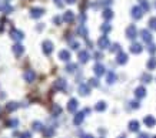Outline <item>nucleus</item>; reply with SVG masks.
I'll list each match as a JSON object with an SVG mask.
<instances>
[{"instance_id":"f257e3e1","label":"nucleus","mask_w":156,"mask_h":138,"mask_svg":"<svg viewBox=\"0 0 156 138\" xmlns=\"http://www.w3.org/2000/svg\"><path fill=\"white\" fill-rule=\"evenodd\" d=\"M98 46H99V48L104 50V48L110 47V41H109V39H107L106 36H102V37L98 40Z\"/></svg>"},{"instance_id":"f03ea898","label":"nucleus","mask_w":156,"mask_h":138,"mask_svg":"<svg viewBox=\"0 0 156 138\" xmlns=\"http://www.w3.org/2000/svg\"><path fill=\"white\" fill-rule=\"evenodd\" d=\"M23 79H25V81H27V83H33V81L36 80V73L33 71V70H26L25 74H23Z\"/></svg>"},{"instance_id":"7ed1b4c3","label":"nucleus","mask_w":156,"mask_h":138,"mask_svg":"<svg viewBox=\"0 0 156 138\" xmlns=\"http://www.w3.org/2000/svg\"><path fill=\"white\" fill-rule=\"evenodd\" d=\"M53 51V43L50 40H46L43 41V53H45L46 56H50Z\"/></svg>"},{"instance_id":"20e7f679","label":"nucleus","mask_w":156,"mask_h":138,"mask_svg":"<svg viewBox=\"0 0 156 138\" xmlns=\"http://www.w3.org/2000/svg\"><path fill=\"white\" fill-rule=\"evenodd\" d=\"M136 36H137L136 27L133 26V24H130V26L126 29V37H128V39H130V40H133Z\"/></svg>"},{"instance_id":"39448f33","label":"nucleus","mask_w":156,"mask_h":138,"mask_svg":"<svg viewBox=\"0 0 156 138\" xmlns=\"http://www.w3.org/2000/svg\"><path fill=\"white\" fill-rule=\"evenodd\" d=\"M142 16H143V9L142 7H139V6H135V7H132V17L133 19H142Z\"/></svg>"},{"instance_id":"423d86ee","label":"nucleus","mask_w":156,"mask_h":138,"mask_svg":"<svg viewBox=\"0 0 156 138\" xmlns=\"http://www.w3.org/2000/svg\"><path fill=\"white\" fill-rule=\"evenodd\" d=\"M43 13H45V9H42V7H34V9L30 10V16H32L33 19H39V17H42Z\"/></svg>"},{"instance_id":"0eeeda50","label":"nucleus","mask_w":156,"mask_h":138,"mask_svg":"<svg viewBox=\"0 0 156 138\" xmlns=\"http://www.w3.org/2000/svg\"><path fill=\"white\" fill-rule=\"evenodd\" d=\"M85 111H82V112H78L76 115H75V118H73V124L75 125H80L82 123H83V120H85Z\"/></svg>"},{"instance_id":"6e6552de","label":"nucleus","mask_w":156,"mask_h":138,"mask_svg":"<svg viewBox=\"0 0 156 138\" xmlns=\"http://www.w3.org/2000/svg\"><path fill=\"white\" fill-rule=\"evenodd\" d=\"M12 50H13V53H14V56H16V57H20V56L23 54V51H25V47L22 46L20 43H17V44H14V46H13Z\"/></svg>"},{"instance_id":"1a4fd4ad","label":"nucleus","mask_w":156,"mask_h":138,"mask_svg":"<svg viewBox=\"0 0 156 138\" xmlns=\"http://www.w3.org/2000/svg\"><path fill=\"white\" fill-rule=\"evenodd\" d=\"M116 61H117V64H126L128 63V54L119 51V54H117V57H116Z\"/></svg>"},{"instance_id":"9d476101","label":"nucleus","mask_w":156,"mask_h":138,"mask_svg":"<svg viewBox=\"0 0 156 138\" xmlns=\"http://www.w3.org/2000/svg\"><path fill=\"white\" fill-rule=\"evenodd\" d=\"M67 110L70 112H75L78 110V100L76 98H72L69 103H67Z\"/></svg>"},{"instance_id":"9b49d317","label":"nucleus","mask_w":156,"mask_h":138,"mask_svg":"<svg viewBox=\"0 0 156 138\" xmlns=\"http://www.w3.org/2000/svg\"><path fill=\"white\" fill-rule=\"evenodd\" d=\"M10 34H12V39L16 40V41H20V40H23V37H25V34L22 33V32H19V30H12Z\"/></svg>"},{"instance_id":"f8f14e48","label":"nucleus","mask_w":156,"mask_h":138,"mask_svg":"<svg viewBox=\"0 0 156 138\" xmlns=\"http://www.w3.org/2000/svg\"><path fill=\"white\" fill-rule=\"evenodd\" d=\"M89 92H90V88L87 84H80L79 86V94L80 95H89Z\"/></svg>"},{"instance_id":"ddd939ff","label":"nucleus","mask_w":156,"mask_h":138,"mask_svg":"<svg viewBox=\"0 0 156 138\" xmlns=\"http://www.w3.org/2000/svg\"><path fill=\"white\" fill-rule=\"evenodd\" d=\"M59 59L63 60V61H69L70 60V53L67 50H60L59 51Z\"/></svg>"},{"instance_id":"4468645a","label":"nucleus","mask_w":156,"mask_h":138,"mask_svg":"<svg viewBox=\"0 0 156 138\" xmlns=\"http://www.w3.org/2000/svg\"><path fill=\"white\" fill-rule=\"evenodd\" d=\"M140 37H142V40L146 41V43H150V41H152V34H150L148 30H142V32H140Z\"/></svg>"},{"instance_id":"2eb2a0df","label":"nucleus","mask_w":156,"mask_h":138,"mask_svg":"<svg viewBox=\"0 0 156 138\" xmlns=\"http://www.w3.org/2000/svg\"><path fill=\"white\" fill-rule=\"evenodd\" d=\"M142 44H139V43H133L132 46H130V51L133 53V54H139V53H142Z\"/></svg>"},{"instance_id":"dca6fc26","label":"nucleus","mask_w":156,"mask_h":138,"mask_svg":"<svg viewBox=\"0 0 156 138\" xmlns=\"http://www.w3.org/2000/svg\"><path fill=\"white\" fill-rule=\"evenodd\" d=\"M93 71H95V74H96L98 77H100V76L104 74V67L102 66V64H96V66L93 67Z\"/></svg>"},{"instance_id":"f3484780","label":"nucleus","mask_w":156,"mask_h":138,"mask_svg":"<svg viewBox=\"0 0 156 138\" xmlns=\"http://www.w3.org/2000/svg\"><path fill=\"white\" fill-rule=\"evenodd\" d=\"M63 20H65L66 23H72L73 20H75V14H73V12H65V14H63Z\"/></svg>"},{"instance_id":"a211bd4d","label":"nucleus","mask_w":156,"mask_h":138,"mask_svg":"<svg viewBox=\"0 0 156 138\" xmlns=\"http://www.w3.org/2000/svg\"><path fill=\"white\" fill-rule=\"evenodd\" d=\"M116 74L113 71H109L107 74H106V81H107V84H113L115 81H116Z\"/></svg>"},{"instance_id":"6ab92c4d","label":"nucleus","mask_w":156,"mask_h":138,"mask_svg":"<svg viewBox=\"0 0 156 138\" xmlns=\"http://www.w3.org/2000/svg\"><path fill=\"white\" fill-rule=\"evenodd\" d=\"M54 87L57 88V90H65L66 88V81L63 79H59L54 81Z\"/></svg>"},{"instance_id":"aec40b11","label":"nucleus","mask_w":156,"mask_h":138,"mask_svg":"<svg viewBox=\"0 0 156 138\" xmlns=\"http://www.w3.org/2000/svg\"><path fill=\"white\" fill-rule=\"evenodd\" d=\"M87 60H89V53L85 51V50L79 53V61L80 63H87Z\"/></svg>"},{"instance_id":"412c9836","label":"nucleus","mask_w":156,"mask_h":138,"mask_svg":"<svg viewBox=\"0 0 156 138\" xmlns=\"http://www.w3.org/2000/svg\"><path fill=\"white\" fill-rule=\"evenodd\" d=\"M135 95H136L137 98H143V97L146 95V90H145V87H137L136 91H135Z\"/></svg>"},{"instance_id":"4be33fe9","label":"nucleus","mask_w":156,"mask_h":138,"mask_svg":"<svg viewBox=\"0 0 156 138\" xmlns=\"http://www.w3.org/2000/svg\"><path fill=\"white\" fill-rule=\"evenodd\" d=\"M62 114V107L57 104H54L52 105V115L53 117H57V115H60Z\"/></svg>"},{"instance_id":"5701e85b","label":"nucleus","mask_w":156,"mask_h":138,"mask_svg":"<svg viewBox=\"0 0 156 138\" xmlns=\"http://www.w3.org/2000/svg\"><path fill=\"white\" fill-rule=\"evenodd\" d=\"M145 124L148 125V127H153V125L156 124V120H155V117H152V115H148V117H145Z\"/></svg>"},{"instance_id":"b1692460","label":"nucleus","mask_w":156,"mask_h":138,"mask_svg":"<svg viewBox=\"0 0 156 138\" xmlns=\"http://www.w3.org/2000/svg\"><path fill=\"white\" fill-rule=\"evenodd\" d=\"M129 130L133 132L139 131V121H136V120H133V121H130L129 123Z\"/></svg>"},{"instance_id":"393cba45","label":"nucleus","mask_w":156,"mask_h":138,"mask_svg":"<svg viewBox=\"0 0 156 138\" xmlns=\"http://www.w3.org/2000/svg\"><path fill=\"white\" fill-rule=\"evenodd\" d=\"M17 108H19V104L17 103H13V101L12 103H7V105H6L7 111H16Z\"/></svg>"},{"instance_id":"a878e982","label":"nucleus","mask_w":156,"mask_h":138,"mask_svg":"<svg viewBox=\"0 0 156 138\" xmlns=\"http://www.w3.org/2000/svg\"><path fill=\"white\" fill-rule=\"evenodd\" d=\"M0 10H1L3 13H12V12H13V7L9 6L7 3H4V4H1V6H0Z\"/></svg>"},{"instance_id":"bb28decb","label":"nucleus","mask_w":156,"mask_h":138,"mask_svg":"<svg viewBox=\"0 0 156 138\" xmlns=\"http://www.w3.org/2000/svg\"><path fill=\"white\" fill-rule=\"evenodd\" d=\"M95 110L96 111H104L106 110V103L104 101H99L98 104L95 105Z\"/></svg>"},{"instance_id":"cd10ccee","label":"nucleus","mask_w":156,"mask_h":138,"mask_svg":"<svg viewBox=\"0 0 156 138\" xmlns=\"http://www.w3.org/2000/svg\"><path fill=\"white\" fill-rule=\"evenodd\" d=\"M43 134H45V137H46V138H52L53 135H54V130L49 127V128H46V130H43Z\"/></svg>"},{"instance_id":"c85d7f7f","label":"nucleus","mask_w":156,"mask_h":138,"mask_svg":"<svg viewBox=\"0 0 156 138\" xmlns=\"http://www.w3.org/2000/svg\"><path fill=\"white\" fill-rule=\"evenodd\" d=\"M103 17L106 20H110L112 17H113V12H112L110 9H104L103 10Z\"/></svg>"},{"instance_id":"c756f323","label":"nucleus","mask_w":156,"mask_h":138,"mask_svg":"<svg viewBox=\"0 0 156 138\" xmlns=\"http://www.w3.org/2000/svg\"><path fill=\"white\" fill-rule=\"evenodd\" d=\"M33 130L34 131H43V124L39 123V121H34L33 123Z\"/></svg>"},{"instance_id":"7c9ffc66","label":"nucleus","mask_w":156,"mask_h":138,"mask_svg":"<svg viewBox=\"0 0 156 138\" xmlns=\"http://www.w3.org/2000/svg\"><path fill=\"white\" fill-rule=\"evenodd\" d=\"M148 68H149V70H155L156 68V59L155 57H152V59L148 61Z\"/></svg>"},{"instance_id":"2f4dec72","label":"nucleus","mask_w":156,"mask_h":138,"mask_svg":"<svg viewBox=\"0 0 156 138\" xmlns=\"http://www.w3.org/2000/svg\"><path fill=\"white\" fill-rule=\"evenodd\" d=\"M79 34L82 36V37H85V39H87V30H86V27L85 26H80L79 27Z\"/></svg>"},{"instance_id":"473e14b6","label":"nucleus","mask_w":156,"mask_h":138,"mask_svg":"<svg viewBox=\"0 0 156 138\" xmlns=\"http://www.w3.org/2000/svg\"><path fill=\"white\" fill-rule=\"evenodd\" d=\"M142 81L143 83H150V81H152V76L148 74V73H143L142 74Z\"/></svg>"},{"instance_id":"72a5a7b5","label":"nucleus","mask_w":156,"mask_h":138,"mask_svg":"<svg viewBox=\"0 0 156 138\" xmlns=\"http://www.w3.org/2000/svg\"><path fill=\"white\" fill-rule=\"evenodd\" d=\"M139 3H140V7L143 9V12H148L149 10V4H148L146 0H139Z\"/></svg>"},{"instance_id":"f704fd0d","label":"nucleus","mask_w":156,"mask_h":138,"mask_svg":"<svg viewBox=\"0 0 156 138\" xmlns=\"http://www.w3.org/2000/svg\"><path fill=\"white\" fill-rule=\"evenodd\" d=\"M149 27L152 29V30H155L156 32V17H152V19L149 20Z\"/></svg>"},{"instance_id":"c9c22d12","label":"nucleus","mask_w":156,"mask_h":138,"mask_svg":"<svg viewBox=\"0 0 156 138\" xmlns=\"http://www.w3.org/2000/svg\"><path fill=\"white\" fill-rule=\"evenodd\" d=\"M76 68H78L76 64H67V67H66V70H67L69 73H75L76 71Z\"/></svg>"},{"instance_id":"e433bc0d","label":"nucleus","mask_w":156,"mask_h":138,"mask_svg":"<svg viewBox=\"0 0 156 138\" xmlns=\"http://www.w3.org/2000/svg\"><path fill=\"white\" fill-rule=\"evenodd\" d=\"M17 124H19V121H17V120H10V121L7 123V125H9V127H12V128L17 127Z\"/></svg>"},{"instance_id":"4c0bfd02","label":"nucleus","mask_w":156,"mask_h":138,"mask_svg":"<svg viewBox=\"0 0 156 138\" xmlns=\"http://www.w3.org/2000/svg\"><path fill=\"white\" fill-rule=\"evenodd\" d=\"M89 81H90L89 84H90L92 87H98V86H99V80H98V79H90Z\"/></svg>"},{"instance_id":"58836bf2","label":"nucleus","mask_w":156,"mask_h":138,"mask_svg":"<svg viewBox=\"0 0 156 138\" xmlns=\"http://www.w3.org/2000/svg\"><path fill=\"white\" fill-rule=\"evenodd\" d=\"M102 32H103V33L110 32V26H109V24H103V26H102Z\"/></svg>"},{"instance_id":"ea45409f","label":"nucleus","mask_w":156,"mask_h":138,"mask_svg":"<svg viewBox=\"0 0 156 138\" xmlns=\"http://www.w3.org/2000/svg\"><path fill=\"white\" fill-rule=\"evenodd\" d=\"M20 138H32V135H30V132H22V134H19Z\"/></svg>"},{"instance_id":"a19ab883","label":"nucleus","mask_w":156,"mask_h":138,"mask_svg":"<svg viewBox=\"0 0 156 138\" xmlns=\"http://www.w3.org/2000/svg\"><path fill=\"white\" fill-rule=\"evenodd\" d=\"M110 50L112 51H120V46H119V44H113V46L110 47Z\"/></svg>"},{"instance_id":"79ce46f5","label":"nucleus","mask_w":156,"mask_h":138,"mask_svg":"<svg viewBox=\"0 0 156 138\" xmlns=\"http://www.w3.org/2000/svg\"><path fill=\"white\" fill-rule=\"evenodd\" d=\"M130 107H132V108H139L140 104H139L137 101H132V103H130Z\"/></svg>"},{"instance_id":"37998d69","label":"nucleus","mask_w":156,"mask_h":138,"mask_svg":"<svg viewBox=\"0 0 156 138\" xmlns=\"http://www.w3.org/2000/svg\"><path fill=\"white\" fill-rule=\"evenodd\" d=\"M70 46H72V48L76 50V48H79V43L78 41H70Z\"/></svg>"},{"instance_id":"c03bdc74","label":"nucleus","mask_w":156,"mask_h":138,"mask_svg":"<svg viewBox=\"0 0 156 138\" xmlns=\"http://www.w3.org/2000/svg\"><path fill=\"white\" fill-rule=\"evenodd\" d=\"M155 51H156V46H155V44H150V46H149V53L153 54Z\"/></svg>"},{"instance_id":"a18cd8bd","label":"nucleus","mask_w":156,"mask_h":138,"mask_svg":"<svg viewBox=\"0 0 156 138\" xmlns=\"http://www.w3.org/2000/svg\"><path fill=\"white\" fill-rule=\"evenodd\" d=\"M53 21H54L56 24H60V21H62V19H60V17H57V16H56V17L53 19Z\"/></svg>"},{"instance_id":"49530a36","label":"nucleus","mask_w":156,"mask_h":138,"mask_svg":"<svg viewBox=\"0 0 156 138\" xmlns=\"http://www.w3.org/2000/svg\"><path fill=\"white\" fill-rule=\"evenodd\" d=\"M54 1H56V4H57L59 7L63 6V0H54Z\"/></svg>"},{"instance_id":"de8ad7c7","label":"nucleus","mask_w":156,"mask_h":138,"mask_svg":"<svg viewBox=\"0 0 156 138\" xmlns=\"http://www.w3.org/2000/svg\"><path fill=\"white\" fill-rule=\"evenodd\" d=\"M137 138H149V135L148 134H145V132H142V134H139V137Z\"/></svg>"},{"instance_id":"09e8293b","label":"nucleus","mask_w":156,"mask_h":138,"mask_svg":"<svg viewBox=\"0 0 156 138\" xmlns=\"http://www.w3.org/2000/svg\"><path fill=\"white\" fill-rule=\"evenodd\" d=\"M82 138H93L90 135V134H83V135H82Z\"/></svg>"},{"instance_id":"8fccbe9b","label":"nucleus","mask_w":156,"mask_h":138,"mask_svg":"<svg viewBox=\"0 0 156 138\" xmlns=\"http://www.w3.org/2000/svg\"><path fill=\"white\" fill-rule=\"evenodd\" d=\"M66 3H69V4H73V3H76V0H66Z\"/></svg>"},{"instance_id":"3c124183","label":"nucleus","mask_w":156,"mask_h":138,"mask_svg":"<svg viewBox=\"0 0 156 138\" xmlns=\"http://www.w3.org/2000/svg\"><path fill=\"white\" fill-rule=\"evenodd\" d=\"M95 57H96V59H100V57H102V54H100V53H96V54H95Z\"/></svg>"},{"instance_id":"603ef678","label":"nucleus","mask_w":156,"mask_h":138,"mask_svg":"<svg viewBox=\"0 0 156 138\" xmlns=\"http://www.w3.org/2000/svg\"><path fill=\"white\" fill-rule=\"evenodd\" d=\"M119 138H125V137H119Z\"/></svg>"},{"instance_id":"864d4df0","label":"nucleus","mask_w":156,"mask_h":138,"mask_svg":"<svg viewBox=\"0 0 156 138\" xmlns=\"http://www.w3.org/2000/svg\"><path fill=\"white\" fill-rule=\"evenodd\" d=\"M4 1H9V0H4Z\"/></svg>"},{"instance_id":"5fc2aeb1","label":"nucleus","mask_w":156,"mask_h":138,"mask_svg":"<svg viewBox=\"0 0 156 138\" xmlns=\"http://www.w3.org/2000/svg\"><path fill=\"white\" fill-rule=\"evenodd\" d=\"M153 138H156V135H155V137H153Z\"/></svg>"}]
</instances>
